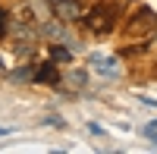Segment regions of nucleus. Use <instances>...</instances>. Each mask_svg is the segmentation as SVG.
I'll return each mask as SVG.
<instances>
[{
  "instance_id": "obj_1",
  "label": "nucleus",
  "mask_w": 157,
  "mask_h": 154,
  "mask_svg": "<svg viewBox=\"0 0 157 154\" xmlns=\"http://www.w3.org/2000/svg\"><path fill=\"white\" fill-rule=\"evenodd\" d=\"M85 19V25L94 35H107L110 29H113V22H116V13H113V6H94L88 13V16H82Z\"/></svg>"
},
{
  "instance_id": "obj_2",
  "label": "nucleus",
  "mask_w": 157,
  "mask_h": 154,
  "mask_svg": "<svg viewBox=\"0 0 157 154\" xmlns=\"http://www.w3.org/2000/svg\"><path fill=\"white\" fill-rule=\"evenodd\" d=\"M154 22H157V16L151 10H138V16L126 25V35H141L145 29H154Z\"/></svg>"
},
{
  "instance_id": "obj_3",
  "label": "nucleus",
  "mask_w": 157,
  "mask_h": 154,
  "mask_svg": "<svg viewBox=\"0 0 157 154\" xmlns=\"http://www.w3.org/2000/svg\"><path fill=\"white\" fill-rule=\"evenodd\" d=\"M91 63H94V69H98L101 75H107V79H120V75H123L120 60H116V57H94Z\"/></svg>"
},
{
  "instance_id": "obj_4",
  "label": "nucleus",
  "mask_w": 157,
  "mask_h": 154,
  "mask_svg": "<svg viewBox=\"0 0 157 154\" xmlns=\"http://www.w3.org/2000/svg\"><path fill=\"white\" fill-rule=\"evenodd\" d=\"M54 16L60 22H75L78 16H82V6H78L75 0H60V3L54 6Z\"/></svg>"
},
{
  "instance_id": "obj_5",
  "label": "nucleus",
  "mask_w": 157,
  "mask_h": 154,
  "mask_svg": "<svg viewBox=\"0 0 157 154\" xmlns=\"http://www.w3.org/2000/svg\"><path fill=\"white\" fill-rule=\"evenodd\" d=\"M35 82H44V85L60 82V69L54 66V60H50V63H41V66L35 69Z\"/></svg>"
},
{
  "instance_id": "obj_6",
  "label": "nucleus",
  "mask_w": 157,
  "mask_h": 154,
  "mask_svg": "<svg viewBox=\"0 0 157 154\" xmlns=\"http://www.w3.org/2000/svg\"><path fill=\"white\" fill-rule=\"evenodd\" d=\"M41 32H44L47 38H57V41H63V38H66V32H63V25H60V22H44V25H41Z\"/></svg>"
},
{
  "instance_id": "obj_7",
  "label": "nucleus",
  "mask_w": 157,
  "mask_h": 154,
  "mask_svg": "<svg viewBox=\"0 0 157 154\" xmlns=\"http://www.w3.org/2000/svg\"><path fill=\"white\" fill-rule=\"evenodd\" d=\"M50 60H57V63H66L69 60V47H50Z\"/></svg>"
},
{
  "instance_id": "obj_8",
  "label": "nucleus",
  "mask_w": 157,
  "mask_h": 154,
  "mask_svg": "<svg viewBox=\"0 0 157 154\" xmlns=\"http://www.w3.org/2000/svg\"><path fill=\"white\" fill-rule=\"evenodd\" d=\"M6 32H10V13H6V10H0V38H3Z\"/></svg>"
},
{
  "instance_id": "obj_9",
  "label": "nucleus",
  "mask_w": 157,
  "mask_h": 154,
  "mask_svg": "<svg viewBox=\"0 0 157 154\" xmlns=\"http://www.w3.org/2000/svg\"><path fill=\"white\" fill-rule=\"evenodd\" d=\"M13 79H16V82H22V79H35V69L25 66V69H19V72H13Z\"/></svg>"
},
{
  "instance_id": "obj_10",
  "label": "nucleus",
  "mask_w": 157,
  "mask_h": 154,
  "mask_svg": "<svg viewBox=\"0 0 157 154\" xmlns=\"http://www.w3.org/2000/svg\"><path fill=\"white\" fill-rule=\"evenodd\" d=\"M69 82H72V85H85V82H88V75H85L82 69H75V72L69 75Z\"/></svg>"
},
{
  "instance_id": "obj_11",
  "label": "nucleus",
  "mask_w": 157,
  "mask_h": 154,
  "mask_svg": "<svg viewBox=\"0 0 157 154\" xmlns=\"http://www.w3.org/2000/svg\"><path fill=\"white\" fill-rule=\"evenodd\" d=\"M145 135H148V138H151V142L157 145V129H154V126H145Z\"/></svg>"
},
{
  "instance_id": "obj_12",
  "label": "nucleus",
  "mask_w": 157,
  "mask_h": 154,
  "mask_svg": "<svg viewBox=\"0 0 157 154\" xmlns=\"http://www.w3.org/2000/svg\"><path fill=\"white\" fill-rule=\"evenodd\" d=\"M44 123H47V126H57V129H60V126H63V117H47Z\"/></svg>"
},
{
  "instance_id": "obj_13",
  "label": "nucleus",
  "mask_w": 157,
  "mask_h": 154,
  "mask_svg": "<svg viewBox=\"0 0 157 154\" xmlns=\"http://www.w3.org/2000/svg\"><path fill=\"white\" fill-rule=\"evenodd\" d=\"M47 3H54V6H57V3H60V0H47Z\"/></svg>"
},
{
  "instance_id": "obj_14",
  "label": "nucleus",
  "mask_w": 157,
  "mask_h": 154,
  "mask_svg": "<svg viewBox=\"0 0 157 154\" xmlns=\"http://www.w3.org/2000/svg\"><path fill=\"white\" fill-rule=\"evenodd\" d=\"M0 135H6V129H0Z\"/></svg>"
},
{
  "instance_id": "obj_15",
  "label": "nucleus",
  "mask_w": 157,
  "mask_h": 154,
  "mask_svg": "<svg viewBox=\"0 0 157 154\" xmlns=\"http://www.w3.org/2000/svg\"><path fill=\"white\" fill-rule=\"evenodd\" d=\"M151 126H154V129H157V120H154V123H151Z\"/></svg>"
},
{
  "instance_id": "obj_16",
  "label": "nucleus",
  "mask_w": 157,
  "mask_h": 154,
  "mask_svg": "<svg viewBox=\"0 0 157 154\" xmlns=\"http://www.w3.org/2000/svg\"><path fill=\"white\" fill-rule=\"evenodd\" d=\"M0 66H3V57H0Z\"/></svg>"
}]
</instances>
